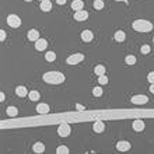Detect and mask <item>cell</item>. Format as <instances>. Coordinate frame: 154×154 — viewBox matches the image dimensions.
Returning a JSON list of instances; mask_svg holds the SVG:
<instances>
[{
    "instance_id": "obj_1",
    "label": "cell",
    "mask_w": 154,
    "mask_h": 154,
    "mask_svg": "<svg viewBox=\"0 0 154 154\" xmlns=\"http://www.w3.org/2000/svg\"><path fill=\"white\" fill-rule=\"evenodd\" d=\"M42 78L48 84H60L64 81L63 73H60V71H48V73L44 74Z\"/></svg>"
},
{
    "instance_id": "obj_2",
    "label": "cell",
    "mask_w": 154,
    "mask_h": 154,
    "mask_svg": "<svg viewBox=\"0 0 154 154\" xmlns=\"http://www.w3.org/2000/svg\"><path fill=\"white\" fill-rule=\"evenodd\" d=\"M133 30L139 32H150L153 30V24L147 21V20H136L135 23L132 24Z\"/></svg>"
},
{
    "instance_id": "obj_3",
    "label": "cell",
    "mask_w": 154,
    "mask_h": 154,
    "mask_svg": "<svg viewBox=\"0 0 154 154\" xmlns=\"http://www.w3.org/2000/svg\"><path fill=\"white\" fill-rule=\"evenodd\" d=\"M7 24L11 27V28H18L21 25V18H20L18 16H16V14H10L7 17Z\"/></svg>"
},
{
    "instance_id": "obj_4",
    "label": "cell",
    "mask_w": 154,
    "mask_h": 154,
    "mask_svg": "<svg viewBox=\"0 0 154 154\" xmlns=\"http://www.w3.org/2000/svg\"><path fill=\"white\" fill-rule=\"evenodd\" d=\"M84 60V55L83 53H74V55H71L67 58V63L69 64H77L80 63V62H83Z\"/></svg>"
},
{
    "instance_id": "obj_5",
    "label": "cell",
    "mask_w": 154,
    "mask_h": 154,
    "mask_svg": "<svg viewBox=\"0 0 154 154\" xmlns=\"http://www.w3.org/2000/svg\"><path fill=\"white\" fill-rule=\"evenodd\" d=\"M70 130L71 129L67 123H62L58 128V133H59V136H62V137H67V136L70 135Z\"/></svg>"
},
{
    "instance_id": "obj_6",
    "label": "cell",
    "mask_w": 154,
    "mask_h": 154,
    "mask_svg": "<svg viewBox=\"0 0 154 154\" xmlns=\"http://www.w3.org/2000/svg\"><path fill=\"white\" fill-rule=\"evenodd\" d=\"M132 102L136 104V105H143V104L148 102V98L146 95H135L132 97Z\"/></svg>"
},
{
    "instance_id": "obj_7",
    "label": "cell",
    "mask_w": 154,
    "mask_h": 154,
    "mask_svg": "<svg viewBox=\"0 0 154 154\" xmlns=\"http://www.w3.org/2000/svg\"><path fill=\"white\" fill-rule=\"evenodd\" d=\"M87 18H88V13H87V11L80 10V11H76V13H74V20H76V21H85Z\"/></svg>"
},
{
    "instance_id": "obj_8",
    "label": "cell",
    "mask_w": 154,
    "mask_h": 154,
    "mask_svg": "<svg viewBox=\"0 0 154 154\" xmlns=\"http://www.w3.org/2000/svg\"><path fill=\"white\" fill-rule=\"evenodd\" d=\"M46 46H48V42H46L45 39L39 38L38 41H35V49L37 51H45Z\"/></svg>"
},
{
    "instance_id": "obj_9",
    "label": "cell",
    "mask_w": 154,
    "mask_h": 154,
    "mask_svg": "<svg viewBox=\"0 0 154 154\" xmlns=\"http://www.w3.org/2000/svg\"><path fill=\"white\" fill-rule=\"evenodd\" d=\"M116 148L119 150V151H128V150H130V143L129 141H118V144H116Z\"/></svg>"
},
{
    "instance_id": "obj_10",
    "label": "cell",
    "mask_w": 154,
    "mask_h": 154,
    "mask_svg": "<svg viewBox=\"0 0 154 154\" xmlns=\"http://www.w3.org/2000/svg\"><path fill=\"white\" fill-rule=\"evenodd\" d=\"M133 129H135L136 132H141L143 129H144V122L141 121V119H136V121H133Z\"/></svg>"
},
{
    "instance_id": "obj_11",
    "label": "cell",
    "mask_w": 154,
    "mask_h": 154,
    "mask_svg": "<svg viewBox=\"0 0 154 154\" xmlns=\"http://www.w3.org/2000/svg\"><path fill=\"white\" fill-rule=\"evenodd\" d=\"M93 38H94V35H93V32L88 31V30H85V31L81 32V39H83L84 42H90V41H93Z\"/></svg>"
},
{
    "instance_id": "obj_12",
    "label": "cell",
    "mask_w": 154,
    "mask_h": 154,
    "mask_svg": "<svg viewBox=\"0 0 154 154\" xmlns=\"http://www.w3.org/2000/svg\"><path fill=\"white\" fill-rule=\"evenodd\" d=\"M52 10V3L49 0H44V1H41V11H51Z\"/></svg>"
},
{
    "instance_id": "obj_13",
    "label": "cell",
    "mask_w": 154,
    "mask_h": 154,
    "mask_svg": "<svg viewBox=\"0 0 154 154\" xmlns=\"http://www.w3.org/2000/svg\"><path fill=\"white\" fill-rule=\"evenodd\" d=\"M37 112H38V114H42V115L49 114V105H46V104H39L38 107H37Z\"/></svg>"
},
{
    "instance_id": "obj_14",
    "label": "cell",
    "mask_w": 154,
    "mask_h": 154,
    "mask_svg": "<svg viewBox=\"0 0 154 154\" xmlns=\"http://www.w3.org/2000/svg\"><path fill=\"white\" fill-rule=\"evenodd\" d=\"M84 7V3L81 0H74L73 3H71V8L74 10V11H80V10H83Z\"/></svg>"
},
{
    "instance_id": "obj_15",
    "label": "cell",
    "mask_w": 154,
    "mask_h": 154,
    "mask_svg": "<svg viewBox=\"0 0 154 154\" xmlns=\"http://www.w3.org/2000/svg\"><path fill=\"white\" fill-rule=\"evenodd\" d=\"M32 150H34L35 153H44V151H45V144H44V143H41V141H38V143H35V144H34Z\"/></svg>"
},
{
    "instance_id": "obj_16",
    "label": "cell",
    "mask_w": 154,
    "mask_h": 154,
    "mask_svg": "<svg viewBox=\"0 0 154 154\" xmlns=\"http://www.w3.org/2000/svg\"><path fill=\"white\" fill-rule=\"evenodd\" d=\"M93 129H94V132H97V133H101V132H104V129H105V125L98 121V122H95L93 125Z\"/></svg>"
},
{
    "instance_id": "obj_17",
    "label": "cell",
    "mask_w": 154,
    "mask_h": 154,
    "mask_svg": "<svg viewBox=\"0 0 154 154\" xmlns=\"http://www.w3.org/2000/svg\"><path fill=\"white\" fill-rule=\"evenodd\" d=\"M16 93H17V95L18 97H27L28 95V91L24 85H18L17 88H16Z\"/></svg>"
},
{
    "instance_id": "obj_18",
    "label": "cell",
    "mask_w": 154,
    "mask_h": 154,
    "mask_svg": "<svg viewBox=\"0 0 154 154\" xmlns=\"http://www.w3.org/2000/svg\"><path fill=\"white\" fill-rule=\"evenodd\" d=\"M28 39L30 41H38L39 39V32L37 30H31L28 31Z\"/></svg>"
},
{
    "instance_id": "obj_19",
    "label": "cell",
    "mask_w": 154,
    "mask_h": 154,
    "mask_svg": "<svg viewBox=\"0 0 154 154\" xmlns=\"http://www.w3.org/2000/svg\"><path fill=\"white\" fill-rule=\"evenodd\" d=\"M6 112H7V115H8V116L14 118V116H17V114H18V109L16 108V107H8Z\"/></svg>"
},
{
    "instance_id": "obj_20",
    "label": "cell",
    "mask_w": 154,
    "mask_h": 154,
    "mask_svg": "<svg viewBox=\"0 0 154 154\" xmlns=\"http://www.w3.org/2000/svg\"><path fill=\"white\" fill-rule=\"evenodd\" d=\"M94 71H95L97 76H102V74H105V67H104L102 64H98L95 69H94Z\"/></svg>"
},
{
    "instance_id": "obj_21",
    "label": "cell",
    "mask_w": 154,
    "mask_h": 154,
    "mask_svg": "<svg viewBox=\"0 0 154 154\" xmlns=\"http://www.w3.org/2000/svg\"><path fill=\"white\" fill-rule=\"evenodd\" d=\"M28 95H30V100H31V101H38L39 98H41V95H39L38 91H30V94H28Z\"/></svg>"
},
{
    "instance_id": "obj_22",
    "label": "cell",
    "mask_w": 154,
    "mask_h": 154,
    "mask_svg": "<svg viewBox=\"0 0 154 154\" xmlns=\"http://www.w3.org/2000/svg\"><path fill=\"white\" fill-rule=\"evenodd\" d=\"M115 39L118 41V42L125 41V32H123V31H116L115 32Z\"/></svg>"
},
{
    "instance_id": "obj_23",
    "label": "cell",
    "mask_w": 154,
    "mask_h": 154,
    "mask_svg": "<svg viewBox=\"0 0 154 154\" xmlns=\"http://www.w3.org/2000/svg\"><path fill=\"white\" fill-rule=\"evenodd\" d=\"M45 59L48 60V62H53V60L56 59V53H55V52H52V51L48 52V53L45 55Z\"/></svg>"
},
{
    "instance_id": "obj_24",
    "label": "cell",
    "mask_w": 154,
    "mask_h": 154,
    "mask_svg": "<svg viewBox=\"0 0 154 154\" xmlns=\"http://www.w3.org/2000/svg\"><path fill=\"white\" fill-rule=\"evenodd\" d=\"M125 62L128 64H135L136 63V58L133 56V55H128L126 58H125Z\"/></svg>"
},
{
    "instance_id": "obj_25",
    "label": "cell",
    "mask_w": 154,
    "mask_h": 154,
    "mask_svg": "<svg viewBox=\"0 0 154 154\" xmlns=\"http://www.w3.org/2000/svg\"><path fill=\"white\" fill-rule=\"evenodd\" d=\"M94 8H97V10L104 8V1L102 0H95V1H94Z\"/></svg>"
},
{
    "instance_id": "obj_26",
    "label": "cell",
    "mask_w": 154,
    "mask_h": 154,
    "mask_svg": "<svg viewBox=\"0 0 154 154\" xmlns=\"http://www.w3.org/2000/svg\"><path fill=\"white\" fill-rule=\"evenodd\" d=\"M93 94L95 97H101L102 95V88H101V87H95V88L93 90Z\"/></svg>"
},
{
    "instance_id": "obj_27",
    "label": "cell",
    "mask_w": 154,
    "mask_h": 154,
    "mask_svg": "<svg viewBox=\"0 0 154 154\" xmlns=\"http://www.w3.org/2000/svg\"><path fill=\"white\" fill-rule=\"evenodd\" d=\"M56 153H59V154H62V153L67 154V153H69V148H67V147H64V146H60V147H58Z\"/></svg>"
},
{
    "instance_id": "obj_28",
    "label": "cell",
    "mask_w": 154,
    "mask_h": 154,
    "mask_svg": "<svg viewBox=\"0 0 154 154\" xmlns=\"http://www.w3.org/2000/svg\"><path fill=\"white\" fill-rule=\"evenodd\" d=\"M140 51H141V53H144V55H146V53L150 52V46H148V45H143L140 48Z\"/></svg>"
},
{
    "instance_id": "obj_29",
    "label": "cell",
    "mask_w": 154,
    "mask_h": 154,
    "mask_svg": "<svg viewBox=\"0 0 154 154\" xmlns=\"http://www.w3.org/2000/svg\"><path fill=\"white\" fill-rule=\"evenodd\" d=\"M98 81H100L101 84H107V83H108V78H107V77H105V76L102 74V76H100V78H98Z\"/></svg>"
},
{
    "instance_id": "obj_30",
    "label": "cell",
    "mask_w": 154,
    "mask_h": 154,
    "mask_svg": "<svg viewBox=\"0 0 154 154\" xmlns=\"http://www.w3.org/2000/svg\"><path fill=\"white\" fill-rule=\"evenodd\" d=\"M147 80L150 83H154V71H150L147 74Z\"/></svg>"
},
{
    "instance_id": "obj_31",
    "label": "cell",
    "mask_w": 154,
    "mask_h": 154,
    "mask_svg": "<svg viewBox=\"0 0 154 154\" xmlns=\"http://www.w3.org/2000/svg\"><path fill=\"white\" fill-rule=\"evenodd\" d=\"M0 39H1V41H4V39H6V32L3 31V30L0 31Z\"/></svg>"
},
{
    "instance_id": "obj_32",
    "label": "cell",
    "mask_w": 154,
    "mask_h": 154,
    "mask_svg": "<svg viewBox=\"0 0 154 154\" xmlns=\"http://www.w3.org/2000/svg\"><path fill=\"white\" fill-rule=\"evenodd\" d=\"M148 90H150V93H153V94H154V83H151V85H150V88H148Z\"/></svg>"
},
{
    "instance_id": "obj_33",
    "label": "cell",
    "mask_w": 154,
    "mask_h": 154,
    "mask_svg": "<svg viewBox=\"0 0 154 154\" xmlns=\"http://www.w3.org/2000/svg\"><path fill=\"white\" fill-rule=\"evenodd\" d=\"M76 108L78 109V111H83V109H84V107H83V105H78V104H77V105H76Z\"/></svg>"
},
{
    "instance_id": "obj_34",
    "label": "cell",
    "mask_w": 154,
    "mask_h": 154,
    "mask_svg": "<svg viewBox=\"0 0 154 154\" xmlns=\"http://www.w3.org/2000/svg\"><path fill=\"white\" fill-rule=\"evenodd\" d=\"M56 3H58V4H64L66 0H56Z\"/></svg>"
},
{
    "instance_id": "obj_35",
    "label": "cell",
    "mask_w": 154,
    "mask_h": 154,
    "mask_svg": "<svg viewBox=\"0 0 154 154\" xmlns=\"http://www.w3.org/2000/svg\"><path fill=\"white\" fill-rule=\"evenodd\" d=\"M0 101H4V94H3V93L0 94Z\"/></svg>"
},
{
    "instance_id": "obj_36",
    "label": "cell",
    "mask_w": 154,
    "mask_h": 154,
    "mask_svg": "<svg viewBox=\"0 0 154 154\" xmlns=\"http://www.w3.org/2000/svg\"><path fill=\"white\" fill-rule=\"evenodd\" d=\"M25 1H32V0H25Z\"/></svg>"
},
{
    "instance_id": "obj_37",
    "label": "cell",
    "mask_w": 154,
    "mask_h": 154,
    "mask_svg": "<svg viewBox=\"0 0 154 154\" xmlns=\"http://www.w3.org/2000/svg\"><path fill=\"white\" fill-rule=\"evenodd\" d=\"M41 1H44V0H41Z\"/></svg>"
},
{
    "instance_id": "obj_38",
    "label": "cell",
    "mask_w": 154,
    "mask_h": 154,
    "mask_svg": "<svg viewBox=\"0 0 154 154\" xmlns=\"http://www.w3.org/2000/svg\"><path fill=\"white\" fill-rule=\"evenodd\" d=\"M153 41H154V39H153Z\"/></svg>"
}]
</instances>
